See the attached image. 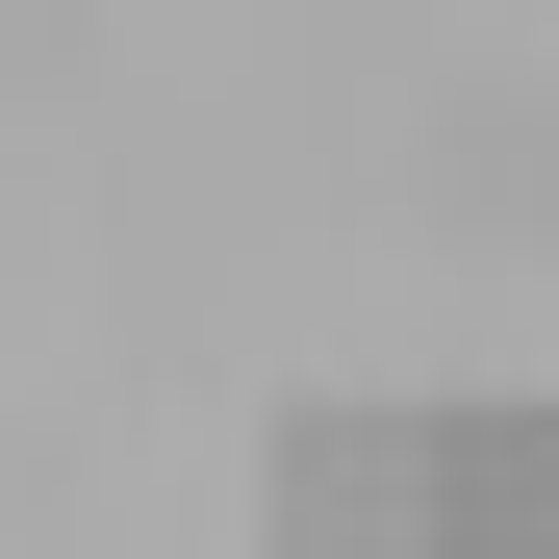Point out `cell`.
<instances>
[{"instance_id": "obj_2", "label": "cell", "mask_w": 559, "mask_h": 559, "mask_svg": "<svg viewBox=\"0 0 559 559\" xmlns=\"http://www.w3.org/2000/svg\"><path fill=\"white\" fill-rule=\"evenodd\" d=\"M331 509H407V457L382 432H306V457H280V534H331Z\"/></svg>"}, {"instance_id": "obj_1", "label": "cell", "mask_w": 559, "mask_h": 559, "mask_svg": "<svg viewBox=\"0 0 559 559\" xmlns=\"http://www.w3.org/2000/svg\"><path fill=\"white\" fill-rule=\"evenodd\" d=\"M407 484H432V534H559V407H457Z\"/></svg>"}]
</instances>
